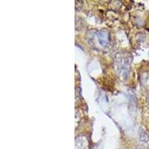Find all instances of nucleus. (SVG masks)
I'll return each instance as SVG.
<instances>
[{"instance_id": "f257e3e1", "label": "nucleus", "mask_w": 149, "mask_h": 149, "mask_svg": "<svg viewBox=\"0 0 149 149\" xmlns=\"http://www.w3.org/2000/svg\"><path fill=\"white\" fill-rule=\"evenodd\" d=\"M98 37L99 40L100 44L102 46H106L109 42V36L108 34L105 31H100L98 33Z\"/></svg>"}, {"instance_id": "f03ea898", "label": "nucleus", "mask_w": 149, "mask_h": 149, "mask_svg": "<svg viewBox=\"0 0 149 149\" xmlns=\"http://www.w3.org/2000/svg\"><path fill=\"white\" fill-rule=\"evenodd\" d=\"M140 139L142 141V142H148V135L146 134V133L143 131H142V132L140 133Z\"/></svg>"}, {"instance_id": "7ed1b4c3", "label": "nucleus", "mask_w": 149, "mask_h": 149, "mask_svg": "<svg viewBox=\"0 0 149 149\" xmlns=\"http://www.w3.org/2000/svg\"><path fill=\"white\" fill-rule=\"evenodd\" d=\"M148 102H149V96H148Z\"/></svg>"}]
</instances>
